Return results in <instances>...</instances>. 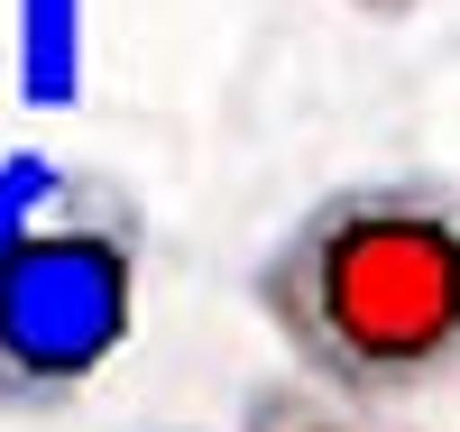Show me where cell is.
I'll list each match as a JSON object with an SVG mask.
<instances>
[{
	"mask_svg": "<svg viewBox=\"0 0 460 432\" xmlns=\"http://www.w3.org/2000/svg\"><path fill=\"white\" fill-rule=\"evenodd\" d=\"M249 304L295 377L414 414L460 386V184L433 166L341 175L249 267Z\"/></svg>",
	"mask_w": 460,
	"mask_h": 432,
	"instance_id": "obj_1",
	"label": "cell"
},
{
	"mask_svg": "<svg viewBox=\"0 0 460 432\" xmlns=\"http://www.w3.org/2000/svg\"><path fill=\"white\" fill-rule=\"evenodd\" d=\"M147 295V212L120 175L74 166L47 221L0 258V414L47 423L84 405L129 349Z\"/></svg>",
	"mask_w": 460,
	"mask_h": 432,
	"instance_id": "obj_2",
	"label": "cell"
},
{
	"mask_svg": "<svg viewBox=\"0 0 460 432\" xmlns=\"http://www.w3.org/2000/svg\"><path fill=\"white\" fill-rule=\"evenodd\" d=\"M93 0H19V101L28 110H65L84 101V56H93Z\"/></svg>",
	"mask_w": 460,
	"mask_h": 432,
	"instance_id": "obj_3",
	"label": "cell"
},
{
	"mask_svg": "<svg viewBox=\"0 0 460 432\" xmlns=\"http://www.w3.org/2000/svg\"><path fill=\"white\" fill-rule=\"evenodd\" d=\"M240 432H414V423L377 414V405H350V396H332V386L277 368V377H258L240 396Z\"/></svg>",
	"mask_w": 460,
	"mask_h": 432,
	"instance_id": "obj_4",
	"label": "cell"
},
{
	"mask_svg": "<svg viewBox=\"0 0 460 432\" xmlns=\"http://www.w3.org/2000/svg\"><path fill=\"white\" fill-rule=\"evenodd\" d=\"M65 175H74V166L47 156V147H10V156H0V258L47 221V203L65 193Z\"/></svg>",
	"mask_w": 460,
	"mask_h": 432,
	"instance_id": "obj_5",
	"label": "cell"
},
{
	"mask_svg": "<svg viewBox=\"0 0 460 432\" xmlns=\"http://www.w3.org/2000/svg\"><path fill=\"white\" fill-rule=\"evenodd\" d=\"M332 10H359V19H414L424 0H332Z\"/></svg>",
	"mask_w": 460,
	"mask_h": 432,
	"instance_id": "obj_6",
	"label": "cell"
},
{
	"mask_svg": "<svg viewBox=\"0 0 460 432\" xmlns=\"http://www.w3.org/2000/svg\"><path fill=\"white\" fill-rule=\"evenodd\" d=\"M129 432H175V423H129Z\"/></svg>",
	"mask_w": 460,
	"mask_h": 432,
	"instance_id": "obj_7",
	"label": "cell"
}]
</instances>
